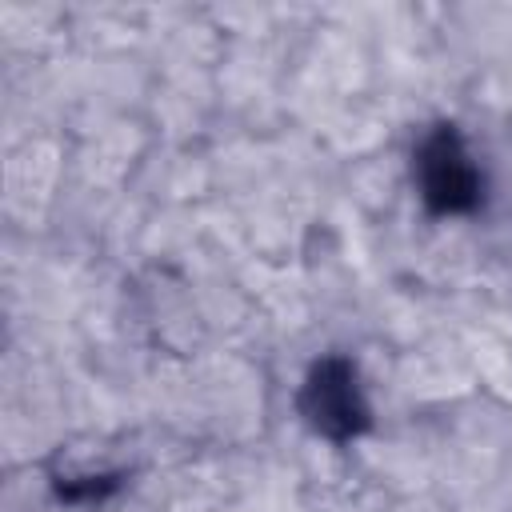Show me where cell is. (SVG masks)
<instances>
[{
	"instance_id": "6da1fadb",
	"label": "cell",
	"mask_w": 512,
	"mask_h": 512,
	"mask_svg": "<svg viewBox=\"0 0 512 512\" xmlns=\"http://www.w3.org/2000/svg\"><path fill=\"white\" fill-rule=\"evenodd\" d=\"M360 400H356V388H352V376L336 364L320 368L316 380H312V420L328 432H348L356 428V416H360Z\"/></svg>"
},
{
	"instance_id": "7a4b0ae2",
	"label": "cell",
	"mask_w": 512,
	"mask_h": 512,
	"mask_svg": "<svg viewBox=\"0 0 512 512\" xmlns=\"http://www.w3.org/2000/svg\"><path fill=\"white\" fill-rule=\"evenodd\" d=\"M424 160H428V196H436L444 208H460L472 200V172L464 156L452 148V140H436Z\"/></svg>"
}]
</instances>
